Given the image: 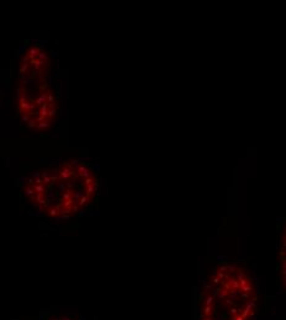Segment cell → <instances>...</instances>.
Returning a JSON list of instances; mask_svg holds the SVG:
<instances>
[{
  "label": "cell",
  "instance_id": "obj_1",
  "mask_svg": "<svg viewBox=\"0 0 286 320\" xmlns=\"http://www.w3.org/2000/svg\"><path fill=\"white\" fill-rule=\"evenodd\" d=\"M21 192L45 218L69 219L93 204L99 192V176L90 164L65 160L34 170L23 180Z\"/></svg>",
  "mask_w": 286,
  "mask_h": 320
},
{
  "label": "cell",
  "instance_id": "obj_2",
  "mask_svg": "<svg viewBox=\"0 0 286 320\" xmlns=\"http://www.w3.org/2000/svg\"><path fill=\"white\" fill-rule=\"evenodd\" d=\"M16 112L29 129H51L58 116V100L51 83V54L41 43L29 44L21 53L15 79Z\"/></svg>",
  "mask_w": 286,
  "mask_h": 320
},
{
  "label": "cell",
  "instance_id": "obj_3",
  "mask_svg": "<svg viewBox=\"0 0 286 320\" xmlns=\"http://www.w3.org/2000/svg\"><path fill=\"white\" fill-rule=\"evenodd\" d=\"M259 294L253 276L243 266L223 262L199 293L197 320H255Z\"/></svg>",
  "mask_w": 286,
  "mask_h": 320
},
{
  "label": "cell",
  "instance_id": "obj_4",
  "mask_svg": "<svg viewBox=\"0 0 286 320\" xmlns=\"http://www.w3.org/2000/svg\"><path fill=\"white\" fill-rule=\"evenodd\" d=\"M279 272H280V280L282 288L286 292V225L281 234V241H280V249H279Z\"/></svg>",
  "mask_w": 286,
  "mask_h": 320
},
{
  "label": "cell",
  "instance_id": "obj_5",
  "mask_svg": "<svg viewBox=\"0 0 286 320\" xmlns=\"http://www.w3.org/2000/svg\"><path fill=\"white\" fill-rule=\"evenodd\" d=\"M46 320H75V319L72 316H67V315H57V316H51Z\"/></svg>",
  "mask_w": 286,
  "mask_h": 320
}]
</instances>
